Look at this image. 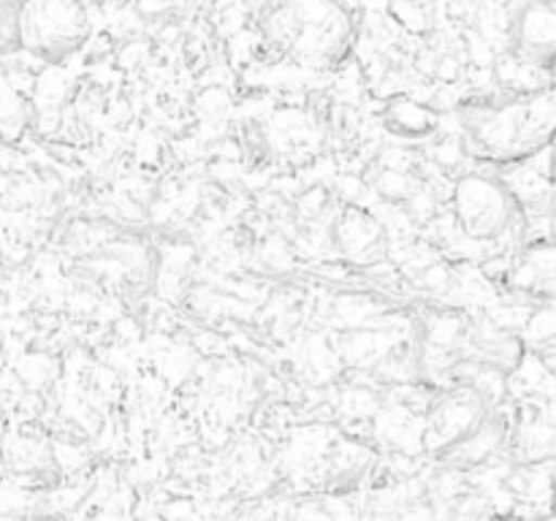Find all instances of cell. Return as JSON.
I'll use <instances>...</instances> for the list:
<instances>
[{
	"label": "cell",
	"instance_id": "cell-1",
	"mask_svg": "<svg viewBox=\"0 0 556 521\" xmlns=\"http://www.w3.org/2000/svg\"><path fill=\"white\" fill-rule=\"evenodd\" d=\"M22 27L43 49L74 47L85 30V14L79 0H30Z\"/></svg>",
	"mask_w": 556,
	"mask_h": 521
}]
</instances>
